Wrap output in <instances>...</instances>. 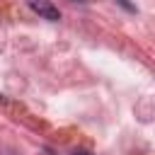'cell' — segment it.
Wrapping results in <instances>:
<instances>
[{
	"mask_svg": "<svg viewBox=\"0 0 155 155\" xmlns=\"http://www.w3.org/2000/svg\"><path fill=\"white\" fill-rule=\"evenodd\" d=\"M29 7H31L39 17L48 19V22H58V19H61V12H58V7H56L51 0H29Z\"/></svg>",
	"mask_w": 155,
	"mask_h": 155,
	"instance_id": "6da1fadb",
	"label": "cell"
},
{
	"mask_svg": "<svg viewBox=\"0 0 155 155\" xmlns=\"http://www.w3.org/2000/svg\"><path fill=\"white\" fill-rule=\"evenodd\" d=\"M116 2H119V5H121V7L126 10V12H136V5H131L128 0H116Z\"/></svg>",
	"mask_w": 155,
	"mask_h": 155,
	"instance_id": "7a4b0ae2",
	"label": "cell"
},
{
	"mask_svg": "<svg viewBox=\"0 0 155 155\" xmlns=\"http://www.w3.org/2000/svg\"><path fill=\"white\" fill-rule=\"evenodd\" d=\"M73 155H92V153H87V150H73Z\"/></svg>",
	"mask_w": 155,
	"mask_h": 155,
	"instance_id": "3957f363",
	"label": "cell"
}]
</instances>
